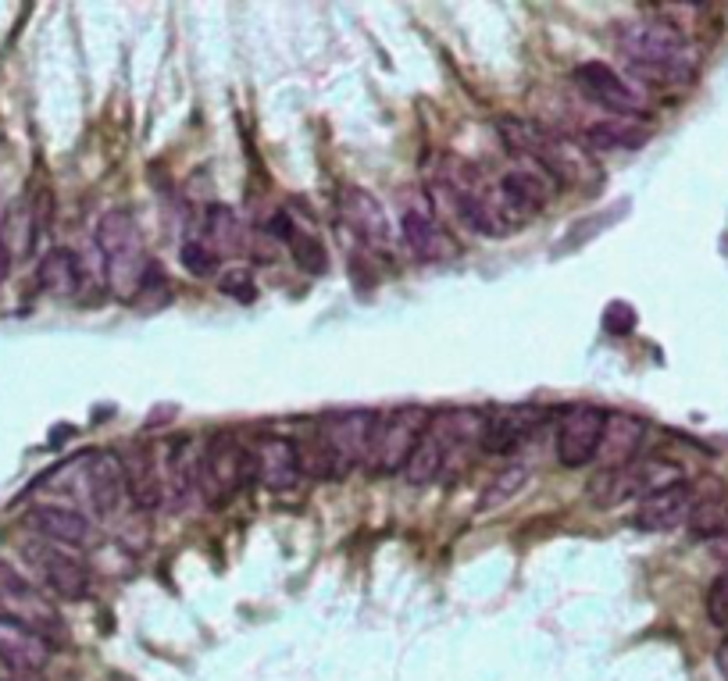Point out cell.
<instances>
[{
	"instance_id": "obj_10",
	"label": "cell",
	"mask_w": 728,
	"mask_h": 681,
	"mask_svg": "<svg viewBox=\"0 0 728 681\" xmlns=\"http://www.w3.org/2000/svg\"><path fill=\"white\" fill-rule=\"evenodd\" d=\"M607 410L593 404H575L565 410L557 425V460L565 468H589L597 464L600 439H604Z\"/></svg>"
},
{
	"instance_id": "obj_20",
	"label": "cell",
	"mask_w": 728,
	"mask_h": 681,
	"mask_svg": "<svg viewBox=\"0 0 728 681\" xmlns=\"http://www.w3.org/2000/svg\"><path fill=\"white\" fill-rule=\"evenodd\" d=\"M536 407H510L496 418H486V450L489 454H515L518 446L539 428Z\"/></svg>"
},
{
	"instance_id": "obj_32",
	"label": "cell",
	"mask_w": 728,
	"mask_h": 681,
	"mask_svg": "<svg viewBox=\"0 0 728 681\" xmlns=\"http://www.w3.org/2000/svg\"><path fill=\"white\" fill-rule=\"evenodd\" d=\"M11 261H14V251H11V218H8V214H0V286H4L8 275H11Z\"/></svg>"
},
{
	"instance_id": "obj_18",
	"label": "cell",
	"mask_w": 728,
	"mask_h": 681,
	"mask_svg": "<svg viewBox=\"0 0 728 681\" xmlns=\"http://www.w3.org/2000/svg\"><path fill=\"white\" fill-rule=\"evenodd\" d=\"M643 439H647V421L643 418H636V414H621V410L607 414L597 464L600 468H618V464L636 460L643 450Z\"/></svg>"
},
{
	"instance_id": "obj_14",
	"label": "cell",
	"mask_w": 728,
	"mask_h": 681,
	"mask_svg": "<svg viewBox=\"0 0 728 681\" xmlns=\"http://www.w3.org/2000/svg\"><path fill=\"white\" fill-rule=\"evenodd\" d=\"M340 218L351 225V232L364 246H372V251H390L393 225L375 193H368L364 186H351L340 201Z\"/></svg>"
},
{
	"instance_id": "obj_24",
	"label": "cell",
	"mask_w": 728,
	"mask_h": 681,
	"mask_svg": "<svg viewBox=\"0 0 728 681\" xmlns=\"http://www.w3.org/2000/svg\"><path fill=\"white\" fill-rule=\"evenodd\" d=\"M0 653L11 657L14 663H22L29 671H40L47 668V660L54 653V642H47L37 631H29L14 621H0Z\"/></svg>"
},
{
	"instance_id": "obj_19",
	"label": "cell",
	"mask_w": 728,
	"mask_h": 681,
	"mask_svg": "<svg viewBox=\"0 0 728 681\" xmlns=\"http://www.w3.org/2000/svg\"><path fill=\"white\" fill-rule=\"evenodd\" d=\"M125 468V486L132 504L140 510H154L161 507V471H158V450L151 446H136L129 457H122Z\"/></svg>"
},
{
	"instance_id": "obj_17",
	"label": "cell",
	"mask_w": 728,
	"mask_h": 681,
	"mask_svg": "<svg viewBox=\"0 0 728 681\" xmlns=\"http://www.w3.org/2000/svg\"><path fill=\"white\" fill-rule=\"evenodd\" d=\"M29 525L40 531V539L64 546V550H82L93 539V525L87 514H79L72 507H58V504H43L29 510Z\"/></svg>"
},
{
	"instance_id": "obj_22",
	"label": "cell",
	"mask_w": 728,
	"mask_h": 681,
	"mask_svg": "<svg viewBox=\"0 0 728 681\" xmlns=\"http://www.w3.org/2000/svg\"><path fill=\"white\" fill-rule=\"evenodd\" d=\"M40 289L51 296H75L82 286V264L69 246H51L37 264Z\"/></svg>"
},
{
	"instance_id": "obj_1",
	"label": "cell",
	"mask_w": 728,
	"mask_h": 681,
	"mask_svg": "<svg viewBox=\"0 0 728 681\" xmlns=\"http://www.w3.org/2000/svg\"><path fill=\"white\" fill-rule=\"evenodd\" d=\"M615 47L628 75L650 87H686L700 69L697 47L668 19H628L615 32Z\"/></svg>"
},
{
	"instance_id": "obj_11",
	"label": "cell",
	"mask_w": 728,
	"mask_h": 681,
	"mask_svg": "<svg viewBox=\"0 0 728 681\" xmlns=\"http://www.w3.org/2000/svg\"><path fill=\"white\" fill-rule=\"evenodd\" d=\"M196 446L190 436H172L158 446V471H161V504H169L175 514L193 504L196 492Z\"/></svg>"
},
{
	"instance_id": "obj_35",
	"label": "cell",
	"mask_w": 728,
	"mask_h": 681,
	"mask_svg": "<svg viewBox=\"0 0 728 681\" xmlns=\"http://www.w3.org/2000/svg\"><path fill=\"white\" fill-rule=\"evenodd\" d=\"M707 550H710V557H715V560H721V563H728V525H725V528L718 531V536H715V539H710V542H707Z\"/></svg>"
},
{
	"instance_id": "obj_34",
	"label": "cell",
	"mask_w": 728,
	"mask_h": 681,
	"mask_svg": "<svg viewBox=\"0 0 728 681\" xmlns=\"http://www.w3.org/2000/svg\"><path fill=\"white\" fill-rule=\"evenodd\" d=\"M0 681H43L40 671H29L22 663H14L11 657L0 653Z\"/></svg>"
},
{
	"instance_id": "obj_27",
	"label": "cell",
	"mask_w": 728,
	"mask_h": 681,
	"mask_svg": "<svg viewBox=\"0 0 728 681\" xmlns=\"http://www.w3.org/2000/svg\"><path fill=\"white\" fill-rule=\"evenodd\" d=\"M728 525V496H707V500H700L697 507H692L689 514V536H697L704 542H710L718 536V531Z\"/></svg>"
},
{
	"instance_id": "obj_3",
	"label": "cell",
	"mask_w": 728,
	"mask_h": 681,
	"mask_svg": "<svg viewBox=\"0 0 728 681\" xmlns=\"http://www.w3.org/2000/svg\"><path fill=\"white\" fill-rule=\"evenodd\" d=\"M501 136H504V146L510 154L528 161L536 172L550 179L554 186H583V182L593 179L589 154L575 140L560 136V132H554V129L525 122V119H504Z\"/></svg>"
},
{
	"instance_id": "obj_25",
	"label": "cell",
	"mask_w": 728,
	"mask_h": 681,
	"mask_svg": "<svg viewBox=\"0 0 728 681\" xmlns=\"http://www.w3.org/2000/svg\"><path fill=\"white\" fill-rule=\"evenodd\" d=\"M401 475L407 478V486H415V489L433 486V481H439L446 475V454H443V446L433 436H428V428L422 431V439L415 443V450H411V457H407Z\"/></svg>"
},
{
	"instance_id": "obj_29",
	"label": "cell",
	"mask_w": 728,
	"mask_h": 681,
	"mask_svg": "<svg viewBox=\"0 0 728 681\" xmlns=\"http://www.w3.org/2000/svg\"><path fill=\"white\" fill-rule=\"evenodd\" d=\"M182 264H186V272L190 275H211L214 268H219V254L211 251L208 243H201V240H186L182 243Z\"/></svg>"
},
{
	"instance_id": "obj_26",
	"label": "cell",
	"mask_w": 728,
	"mask_h": 681,
	"mask_svg": "<svg viewBox=\"0 0 728 681\" xmlns=\"http://www.w3.org/2000/svg\"><path fill=\"white\" fill-rule=\"evenodd\" d=\"M525 481H528V468H522V464H507L504 471H496V475L486 481L478 507H483V510H496V507L510 504V500H515V496L525 489Z\"/></svg>"
},
{
	"instance_id": "obj_33",
	"label": "cell",
	"mask_w": 728,
	"mask_h": 681,
	"mask_svg": "<svg viewBox=\"0 0 728 681\" xmlns=\"http://www.w3.org/2000/svg\"><path fill=\"white\" fill-rule=\"evenodd\" d=\"M32 586V581L19 571L11 568L8 560H0V596H11V592H26Z\"/></svg>"
},
{
	"instance_id": "obj_31",
	"label": "cell",
	"mask_w": 728,
	"mask_h": 681,
	"mask_svg": "<svg viewBox=\"0 0 728 681\" xmlns=\"http://www.w3.org/2000/svg\"><path fill=\"white\" fill-rule=\"evenodd\" d=\"M633 328H636V311L628 304H610L604 311V332H610V336H628Z\"/></svg>"
},
{
	"instance_id": "obj_12",
	"label": "cell",
	"mask_w": 728,
	"mask_h": 681,
	"mask_svg": "<svg viewBox=\"0 0 728 681\" xmlns=\"http://www.w3.org/2000/svg\"><path fill=\"white\" fill-rule=\"evenodd\" d=\"M254 478L272 492L296 489V481L304 478L301 443L290 436H261L254 443Z\"/></svg>"
},
{
	"instance_id": "obj_28",
	"label": "cell",
	"mask_w": 728,
	"mask_h": 681,
	"mask_svg": "<svg viewBox=\"0 0 728 681\" xmlns=\"http://www.w3.org/2000/svg\"><path fill=\"white\" fill-rule=\"evenodd\" d=\"M208 246L219 257H225V254H236L240 251V222H236V214L229 211V207H222V204H214V207H208Z\"/></svg>"
},
{
	"instance_id": "obj_9",
	"label": "cell",
	"mask_w": 728,
	"mask_h": 681,
	"mask_svg": "<svg viewBox=\"0 0 728 681\" xmlns=\"http://www.w3.org/2000/svg\"><path fill=\"white\" fill-rule=\"evenodd\" d=\"M22 557L37 578L43 581L47 592H54L58 600H87L90 596V568L75 550H64V546H54L47 539H32L22 546Z\"/></svg>"
},
{
	"instance_id": "obj_21",
	"label": "cell",
	"mask_w": 728,
	"mask_h": 681,
	"mask_svg": "<svg viewBox=\"0 0 728 681\" xmlns=\"http://www.w3.org/2000/svg\"><path fill=\"white\" fill-rule=\"evenodd\" d=\"M401 240L407 243V251L422 257V261H439L451 254V240L443 236V228L436 218L422 207H407L401 214Z\"/></svg>"
},
{
	"instance_id": "obj_4",
	"label": "cell",
	"mask_w": 728,
	"mask_h": 681,
	"mask_svg": "<svg viewBox=\"0 0 728 681\" xmlns=\"http://www.w3.org/2000/svg\"><path fill=\"white\" fill-rule=\"evenodd\" d=\"M97 251H101L104 282L111 296L122 304H136L146 272H151V261H146L143 232L136 218H132V211L114 207L101 214V222H97Z\"/></svg>"
},
{
	"instance_id": "obj_5",
	"label": "cell",
	"mask_w": 728,
	"mask_h": 681,
	"mask_svg": "<svg viewBox=\"0 0 728 681\" xmlns=\"http://www.w3.org/2000/svg\"><path fill=\"white\" fill-rule=\"evenodd\" d=\"M678 481H686L683 464H675L668 457H636L618 468H600L586 486L589 504H597L604 510L633 504V500H647V496L671 489Z\"/></svg>"
},
{
	"instance_id": "obj_23",
	"label": "cell",
	"mask_w": 728,
	"mask_h": 681,
	"mask_svg": "<svg viewBox=\"0 0 728 681\" xmlns=\"http://www.w3.org/2000/svg\"><path fill=\"white\" fill-rule=\"evenodd\" d=\"M583 136L593 151H639L650 140V129L639 119H615V114H607L604 122L586 125Z\"/></svg>"
},
{
	"instance_id": "obj_2",
	"label": "cell",
	"mask_w": 728,
	"mask_h": 681,
	"mask_svg": "<svg viewBox=\"0 0 728 681\" xmlns=\"http://www.w3.org/2000/svg\"><path fill=\"white\" fill-rule=\"evenodd\" d=\"M378 410H336L314 421L311 443L301 446L304 468L318 478L340 481L361 464H368L372 439H375Z\"/></svg>"
},
{
	"instance_id": "obj_7",
	"label": "cell",
	"mask_w": 728,
	"mask_h": 681,
	"mask_svg": "<svg viewBox=\"0 0 728 681\" xmlns=\"http://www.w3.org/2000/svg\"><path fill=\"white\" fill-rule=\"evenodd\" d=\"M428 418H433V414H428L425 407H415V404H404V407L378 414L372 454H368V464H364V468L375 471V475L404 471V464H407L411 450H415V443L422 439Z\"/></svg>"
},
{
	"instance_id": "obj_13",
	"label": "cell",
	"mask_w": 728,
	"mask_h": 681,
	"mask_svg": "<svg viewBox=\"0 0 728 681\" xmlns=\"http://www.w3.org/2000/svg\"><path fill=\"white\" fill-rule=\"evenodd\" d=\"M79 468H82V492H87V504L101 514V518H114L129 492L122 457L93 450L82 457Z\"/></svg>"
},
{
	"instance_id": "obj_36",
	"label": "cell",
	"mask_w": 728,
	"mask_h": 681,
	"mask_svg": "<svg viewBox=\"0 0 728 681\" xmlns=\"http://www.w3.org/2000/svg\"><path fill=\"white\" fill-rule=\"evenodd\" d=\"M718 671H721V678L728 681V639L718 646Z\"/></svg>"
},
{
	"instance_id": "obj_16",
	"label": "cell",
	"mask_w": 728,
	"mask_h": 681,
	"mask_svg": "<svg viewBox=\"0 0 728 681\" xmlns=\"http://www.w3.org/2000/svg\"><path fill=\"white\" fill-rule=\"evenodd\" d=\"M0 621H14L22 624L29 631H37V636H43L47 642H58L61 639V618L54 603L47 600V596L29 586L26 592H11V596H0Z\"/></svg>"
},
{
	"instance_id": "obj_30",
	"label": "cell",
	"mask_w": 728,
	"mask_h": 681,
	"mask_svg": "<svg viewBox=\"0 0 728 681\" xmlns=\"http://www.w3.org/2000/svg\"><path fill=\"white\" fill-rule=\"evenodd\" d=\"M707 618L710 624L728 628V568L710 581V589H707Z\"/></svg>"
},
{
	"instance_id": "obj_15",
	"label": "cell",
	"mask_w": 728,
	"mask_h": 681,
	"mask_svg": "<svg viewBox=\"0 0 728 681\" xmlns=\"http://www.w3.org/2000/svg\"><path fill=\"white\" fill-rule=\"evenodd\" d=\"M697 504H700L697 489H692L689 481H678V486H671V489H660V492L647 496V500H639V507L633 514V525L639 531H671V528L689 521V514Z\"/></svg>"
},
{
	"instance_id": "obj_6",
	"label": "cell",
	"mask_w": 728,
	"mask_h": 681,
	"mask_svg": "<svg viewBox=\"0 0 728 681\" xmlns=\"http://www.w3.org/2000/svg\"><path fill=\"white\" fill-rule=\"evenodd\" d=\"M254 475V454L240 443L236 431H214L201 446L196 460V492L208 507H225L243 492Z\"/></svg>"
},
{
	"instance_id": "obj_8",
	"label": "cell",
	"mask_w": 728,
	"mask_h": 681,
	"mask_svg": "<svg viewBox=\"0 0 728 681\" xmlns=\"http://www.w3.org/2000/svg\"><path fill=\"white\" fill-rule=\"evenodd\" d=\"M572 82L583 90L589 104L604 108L607 114H615V119H639L643 108H647V90H643L633 75L610 69L604 61L578 64Z\"/></svg>"
}]
</instances>
